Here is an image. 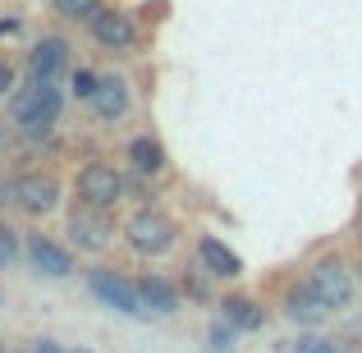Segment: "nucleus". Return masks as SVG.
I'll list each match as a JSON object with an SVG mask.
<instances>
[{"label":"nucleus","instance_id":"obj_1","mask_svg":"<svg viewBox=\"0 0 362 353\" xmlns=\"http://www.w3.org/2000/svg\"><path fill=\"white\" fill-rule=\"evenodd\" d=\"M60 110H64V92L55 83L28 79V88H18L9 97V115L28 138H51V129L60 124Z\"/></svg>","mask_w":362,"mask_h":353},{"label":"nucleus","instance_id":"obj_2","mask_svg":"<svg viewBox=\"0 0 362 353\" xmlns=\"http://www.w3.org/2000/svg\"><path fill=\"white\" fill-rule=\"evenodd\" d=\"M124 243L138 257H165L179 243V225L165 212H156V207H142V212H133L124 221Z\"/></svg>","mask_w":362,"mask_h":353},{"label":"nucleus","instance_id":"obj_3","mask_svg":"<svg viewBox=\"0 0 362 353\" xmlns=\"http://www.w3.org/2000/svg\"><path fill=\"white\" fill-rule=\"evenodd\" d=\"M88 294L110 312H124V317H147V303H142L138 280L119 275L115 266H92L88 271Z\"/></svg>","mask_w":362,"mask_h":353},{"label":"nucleus","instance_id":"obj_4","mask_svg":"<svg viewBox=\"0 0 362 353\" xmlns=\"http://www.w3.org/2000/svg\"><path fill=\"white\" fill-rule=\"evenodd\" d=\"M303 280L312 284V294H317L330 312L349 308V303H354V294H358V275H354V266H349L344 257H317V262H312V271L303 275Z\"/></svg>","mask_w":362,"mask_h":353},{"label":"nucleus","instance_id":"obj_5","mask_svg":"<svg viewBox=\"0 0 362 353\" xmlns=\"http://www.w3.org/2000/svg\"><path fill=\"white\" fill-rule=\"evenodd\" d=\"M74 193H78V207L115 212V202H124V175L115 166H106V161H88L74 175Z\"/></svg>","mask_w":362,"mask_h":353},{"label":"nucleus","instance_id":"obj_6","mask_svg":"<svg viewBox=\"0 0 362 353\" xmlns=\"http://www.w3.org/2000/svg\"><path fill=\"white\" fill-rule=\"evenodd\" d=\"M23 262L42 280H69L74 275V253L64 243H55L51 234H28L23 238Z\"/></svg>","mask_w":362,"mask_h":353},{"label":"nucleus","instance_id":"obj_7","mask_svg":"<svg viewBox=\"0 0 362 353\" xmlns=\"http://www.w3.org/2000/svg\"><path fill=\"white\" fill-rule=\"evenodd\" d=\"M14 207H18L23 216H33V221L51 216L55 207H60V179H55V175H42V170H28V175H18V184H14Z\"/></svg>","mask_w":362,"mask_h":353},{"label":"nucleus","instance_id":"obj_8","mask_svg":"<svg viewBox=\"0 0 362 353\" xmlns=\"http://www.w3.org/2000/svg\"><path fill=\"white\" fill-rule=\"evenodd\" d=\"M88 33L101 51H133V46H138V23H133V14H124L115 5H101L97 14L88 18Z\"/></svg>","mask_w":362,"mask_h":353},{"label":"nucleus","instance_id":"obj_9","mask_svg":"<svg viewBox=\"0 0 362 353\" xmlns=\"http://www.w3.org/2000/svg\"><path fill=\"white\" fill-rule=\"evenodd\" d=\"M69 243L78 248V253H101V248L110 243V234H115V225H110V212H92V207H78V212L69 216Z\"/></svg>","mask_w":362,"mask_h":353},{"label":"nucleus","instance_id":"obj_10","mask_svg":"<svg viewBox=\"0 0 362 353\" xmlns=\"http://www.w3.org/2000/svg\"><path fill=\"white\" fill-rule=\"evenodd\" d=\"M280 312L293 321V326H321V321L330 317V308L312 294V284L308 280H293V284H284V294H280Z\"/></svg>","mask_w":362,"mask_h":353},{"label":"nucleus","instance_id":"obj_11","mask_svg":"<svg viewBox=\"0 0 362 353\" xmlns=\"http://www.w3.org/2000/svg\"><path fill=\"white\" fill-rule=\"evenodd\" d=\"M197 262L206 266V271L216 275V280H239L243 275V257L234 253L225 238H216V234H197Z\"/></svg>","mask_w":362,"mask_h":353},{"label":"nucleus","instance_id":"obj_12","mask_svg":"<svg viewBox=\"0 0 362 353\" xmlns=\"http://www.w3.org/2000/svg\"><path fill=\"white\" fill-rule=\"evenodd\" d=\"M92 110H97L101 124H115L133 110V92H129V79L124 74H101V88L92 97Z\"/></svg>","mask_w":362,"mask_h":353},{"label":"nucleus","instance_id":"obj_13","mask_svg":"<svg viewBox=\"0 0 362 353\" xmlns=\"http://www.w3.org/2000/svg\"><path fill=\"white\" fill-rule=\"evenodd\" d=\"M64 64H69V42H64V37H42V42L28 51V79L55 83Z\"/></svg>","mask_w":362,"mask_h":353},{"label":"nucleus","instance_id":"obj_14","mask_svg":"<svg viewBox=\"0 0 362 353\" xmlns=\"http://www.w3.org/2000/svg\"><path fill=\"white\" fill-rule=\"evenodd\" d=\"M124 161H129V170H138V175H147V179H160V175H165V166H170L165 142L151 138V133H138V138H129V147H124Z\"/></svg>","mask_w":362,"mask_h":353},{"label":"nucleus","instance_id":"obj_15","mask_svg":"<svg viewBox=\"0 0 362 353\" xmlns=\"http://www.w3.org/2000/svg\"><path fill=\"white\" fill-rule=\"evenodd\" d=\"M138 289H142V303H147V312H156V317H175V312L184 308V284L165 280V275H156V271L142 275Z\"/></svg>","mask_w":362,"mask_h":353},{"label":"nucleus","instance_id":"obj_16","mask_svg":"<svg viewBox=\"0 0 362 353\" xmlns=\"http://www.w3.org/2000/svg\"><path fill=\"white\" fill-rule=\"evenodd\" d=\"M221 317L230 321L239 335H252V330L266 326V308L257 299H247V294H225L221 299Z\"/></svg>","mask_w":362,"mask_h":353},{"label":"nucleus","instance_id":"obj_17","mask_svg":"<svg viewBox=\"0 0 362 353\" xmlns=\"http://www.w3.org/2000/svg\"><path fill=\"white\" fill-rule=\"evenodd\" d=\"M97 88H101V74L83 69V64H78V69L69 74V92H74L78 101H88V106H92V97H97Z\"/></svg>","mask_w":362,"mask_h":353},{"label":"nucleus","instance_id":"obj_18","mask_svg":"<svg viewBox=\"0 0 362 353\" xmlns=\"http://www.w3.org/2000/svg\"><path fill=\"white\" fill-rule=\"evenodd\" d=\"M18 253H23V243H18V230L0 221V271H9V266L18 262Z\"/></svg>","mask_w":362,"mask_h":353},{"label":"nucleus","instance_id":"obj_19","mask_svg":"<svg viewBox=\"0 0 362 353\" xmlns=\"http://www.w3.org/2000/svg\"><path fill=\"white\" fill-rule=\"evenodd\" d=\"M206 340H211V353H230V349H234V340H239V330H234L225 317H216V321H211V330H206Z\"/></svg>","mask_w":362,"mask_h":353},{"label":"nucleus","instance_id":"obj_20","mask_svg":"<svg viewBox=\"0 0 362 353\" xmlns=\"http://www.w3.org/2000/svg\"><path fill=\"white\" fill-rule=\"evenodd\" d=\"M211 280H216V275H211V271H206V266H202V262H197V266H193V271H188V275H184V294H188V299H206V294H211Z\"/></svg>","mask_w":362,"mask_h":353},{"label":"nucleus","instance_id":"obj_21","mask_svg":"<svg viewBox=\"0 0 362 353\" xmlns=\"http://www.w3.org/2000/svg\"><path fill=\"white\" fill-rule=\"evenodd\" d=\"M51 5L60 9L64 18H74V23H78V18H83V23H88V18H92V14H97V9H101V0H51Z\"/></svg>","mask_w":362,"mask_h":353},{"label":"nucleus","instance_id":"obj_22","mask_svg":"<svg viewBox=\"0 0 362 353\" xmlns=\"http://www.w3.org/2000/svg\"><path fill=\"white\" fill-rule=\"evenodd\" d=\"M293 353H344V349H339V345H330V340L308 335V340H298V345H293Z\"/></svg>","mask_w":362,"mask_h":353},{"label":"nucleus","instance_id":"obj_23","mask_svg":"<svg viewBox=\"0 0 362 353\" xmlns=\"http://www.w3.org/2000/svg\"><path fill=\"white\" fill-rule=\"evenodd\" d=\"M14 64H9V60H0V97H14Z\"/></svg>","mask_w":362,"mask_h":353},{"label":"nucleus","instance_id":"obj_24","mask_svg":"<svg viewBox=\"0 0 362 353\" xmlns=\"http://www.w3.org/2000/svg\"><path fill=\"white\" fill-rule=\"evenodd\" d=\"M28 353H69L60 345V340H33V345H28Z\"/></svg>","mask_w":362,"mask_h":353},{"label":"nucleus","instance_id":"obj_25","mask_svg":"<svg viewBox=\"0 0 362 353\" xmlns=\"http://www.w3.org/2000/svg\"><path fill=\"white\" fill-rule=\"evenodd\" d=\"M18 28H23V23H18V18H0V37H14Z\"/></svg>","mask_w":362,"mask_h":353},{"label":"nucleus","instance_id":"obj_26","mask_svg":"<svg viewBox=\"0 0 362 353\" xmlns=\"http://www.w3.org/2000/svg\"><path fill=\"white\" fill-rule=\"evenodd\" d=\"M0 151H5V124H0Z\"/></svg>","mask_w":362,"mask_h":353},{"label":"nucleus","instance_id":"obj_27","mask_svg":"<svg viewBox=\"0 0 362 353\" xmlns=\"http://www.w3.org/2000/svg\"><path fill=\"white\" fill-rule=\"evenodd\" d=\"M358 225H362V207H358Z\"/></svg>","mask_w":362,"mask_h":353},{"label":"nucleus","instance_id":"obj_28","mask_svg":"<svg viewBox=\"0 0 362 353\" xmlns=\"http://www.w3.org/2000/svg\"><path fill=\"white\" fill-rule=\"evenodd\" d=\"M74 353H92V349H74Z\"/></svg>","mask_w":362,"mask_h":353},{"label":"nucleus","instance_id":"obj_29","mask_svg":"<svg viewBox=\"0 0 362 353\" xmlns=\"http://www.w3.org/2000/svg\"><path fill=\"white\" fill-rule=\"evenodd\" d=\"M0 308H5V294H0Z\"/></svg>","mask_w":362,"mask_h":353}]
</instances>
